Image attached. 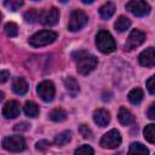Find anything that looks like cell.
Listing matches in <instances>:
<instances>
[{
  "label": "cell",
  "instance_id": "obj_22",
  "mask_svg": "<svg viewBox=\"0 0 155 155\" xmlns=\"http://www.w3.org/2000/svg\"><path fill=\"white\" fill-rule=\"evenodd\" d=\"M114 27H115V29H116L117 31L122 33V31L127 30V29L131 27V21H130L127 17H125V16H120V17L116 19Z\"/></svg>",
  "mask_w": 155,
  "mask_h": 155
},
{
  "label": "cell",
  "instance_id": "obj_8",
  "mask_svg": "<svg viewBox=\"0 0 155 155\" xmlns=\"http://www.w3.org/2000/svg\"><path fill=\"white\" fill-rule=\"evenodd\" d=\"M38 94L44 102H51L54 97V85L51 81H41L38 85Z\"/></svg>",
  "mask_w": 155,
  "mask_h": 155
},
{
  "label": "cell",
  "instance_id": "obj_35",
  "mask_svg": "<svg viewBox=\"0 0 155 155\" xmlns=\"http://www.w3.org/2000/svg\"><path fill=\"white\" fill-rule=\"evenodd\" d=\"M4 97H5V94H4V92H1V91H0V102H1L2 99H4Z\"/></svg>",
  "mask_w": 155,
  "mask_h": 155
},
{
  "label": "cell",
  "instance_id": "obj_13",
  "mask_svg": "<svg viewBox=\"0 0 155 155\" xmlns=\"http://www.w3.org/2000/svg\"><path fill=\"white\" fill-rule=\"evenodd\" d=\"M93 120L99 127H104L110 122V114L105 109H97L93 113Z\"/></svg>",
  "mask_w": 155,
  "mask_h": 155
},
{
  "label": "cell",
  "instance_id": "obj_1",
  "mask_svg": "<svg viewBox=\"0 0 155 155\" xmlns=\"http://www.w3.org/2000/svg\"><path fill=\"white\" fill-rule=\"evenodd\" d=\"M73 58L76 61V69L80 74L82 75H87L90 74L92 70H94V68L98 64L97 57L85 52V51H76L73 53Z\"/></svg>",
  "mask_w": 155,
  "mask_h": 155
},
{
  "label": "cell",
  "instance_id": "obj_2",
  "mask_svg": "<svg viewBox=\"0 0 155 155\" xmlns=\"http://www.w3.org/2000/svg\"><path fill=\"white\" fill-rule=\"evenodd\" d=\"M96 45L98 50L103 53H111L116 48L115 40L113 35L107 30H99L96 36Z\"/></svg>",
  "mask_w": 155,
  "mask_h": 155
},
{
  "label": "cell",
  "instance_id": "obj_26",
  "mask_svg": "<svg viewBox=\"0 0 155 155\" xmlns=\"http://www.w3.org/2000/svg\"><path fill=\"white\" fill-rule=\"evenodd\" d=\"M144 137L149 143H154L155 142V126L153 124H149L148 126H145Z\"/></svg>",
  "mask_w": 155,
  "mask_h": 155
},
{
  "label": "cell",
  "instance_id": "obj_33",
  "mask_svg": "<svg viewBox=\"0 0 155 155\" xmlns=\"http://www.w3.org/2000/svg\"><path fill=\"white\" fill-rule=\"evenodd\" d=\"M10 78V71L8 70H0V84H4Z\"/></svg>",
  "mask_w": 155,
  "mask_h": 155
},
{
  "label": "cell",
  "instance_id": "obj_6",
  "mask_svg": "<svg viewBox=\"0 0 155 155\" xmlns=\"http://www.w3.org/2000/svg\"><path fill=\"white\" fill-rule=\"evenodd\" d=\"M121 143V134L117 130H110L108 131L101 139V147L105 149H114L117 148Z\"/></svg>",
  "mask_w": 155,
  "mask_h": 155
},
{
  "label": "cell",
  "instance_id": "obj_5",
  "mask_svg": "<svg viewBox=\"0 0 155 155\" xmlns=\"http://www.w3.org/2000/svg\"><path fill=\"white\" fill-rule=\"evenodd\" d=\"M2 147L8 151L18 153L23 151L27 148V144L22 136H8L2 139Z\"/></svg>",
  "mask_w": 155,
  "mask_h": 155
},
{
  "label": "cell",
  "instance_id": "obj_14",
  "mask_svg": "<svg viewBox=\"0 0 155 155\" xmlns=\"http://www.w3.org/2000/svg\"><path fill=\"white\" fill-rule=\"evenodd\" d=\"M117 119H119V121H120L122 125H125V126H128V125H132V124L136 122V117L133 116V114H132L128 109H126V108H124V107L120 108L119 114H117Z\"/></svg>",
  "mask_w": 155,
  "mask_h": 155
},
{
  "label": "cell",
  "instance_id": "obj_21",
  "mask_svg": "<svg viewBox=\"0 0 155 155\" xmlns=\"http://www.w3.org/2000/svg\"><path fill=\"white\" fill-rule=\"evenodd\" d=\"M48 117L52 120V121H56V122H61L63 120L67 119V111L62 108H56L53 110L50 111L48 114Z\"/></svg>",
  "mask_w": 155,
  "mask_h": 155
},
{
  "label": "cell",
  "instance_id": "obj_9",
  "mask_svg": "<svg viewBox=\"0 0 155 155\" xmlns=\"http://www.w3.org/2000/svg\"><path fill=\"white\" fill-rule=\"evenodd\" d=\"M144 41H145V34H144L143 31L138 30V29H133V30L130 33V35H128V38H127V40H126L125 48H126L127 51L133 50V48L138 47L139 45H142Z\"/></svg>",
  "mask_w": 155,
  "mask_h": 155
},
{
  "label": "cell",
  "instance_id": "obj_11",
  "mask_svg": "<svg viewBox=\"0 0 155 155\" xmlns=\"http://www.w3.org/2000/svg\"><path fill=\"white\" fill-rule=\"evenodd\" d=\"M19 103L17 101H8L2 108V115L6 119H15L19 115Z\"/></svg>",
  "mask_w": 155,
  "mask_h": 155
},
{
  "label": "cell",
  "instance_id": "obj_17",
  "mask_svg": "<svg viewBox=\"0 0 155 155\" xmlns=\"http://www.w3.org/2000/svg\"><path fill=\"white\" fill-rule=\"evenodd\" d=\"M128 155H149V150L145 145H143L142 143L134 142L130 145L128 149Z\"/></svg>",
  "mask_w": 155,
  "mask_h": 155
},
{
  "label": "cell",
  "instance_id": "obj_30",
  "mask_svg": "<svg viewBox=\"0 0 155 155\" xmlns=\"http://www.w3.org/2000/svg\"><path fill=\"white\" fill-rule=\"evenodd\" d=\"M154 81H155V76H150V79L147 81V88H148V91H149L150 94H154V93H155Z\"/></svg>",
  "mask_w": 155,
  "mask_h": 155
},
{
  "label": "cell",
  "instance_id": "obj_18",
  "mask_svg": "<svg viewBox=\"0 0 155 155\" xmlns=\"http://www.w3.org/2000/svg\"><path fill=\"white\" fill-rule=\"evenodd\" d=\"M128 101L132 103V104H139L142 101H143V97H144V93H143V90L139 88V87H136L133 90H131L128 92Z\"/></svg>",
  "mask_w": 155,
  "mask_h": 155
},
{
  "label": "cell",
  "instance_id": "obj_27",
  "mask_svg": "<svg viewBox=\"0 0 155 155\" xmlns=\"http://www.w3.org/2000/svg\"><path fill=\"white\" fill-rule=\"evenodd\" d=\"M4 5H5V7H7L11 11H16L23 5V1L22 0H7L4 2Z\"/></svg>",
  "mask_w": 155,
  "mask_h": 155
},
{
  "label": "cell",
  "instance_id": "obj_23",
  "mask_svg": "<svg viewBox=\"0 0 155 155\" xmlns=\"http://www.w3.org/2000/svg\"><path fill=\"white\" fill-rule=\"evenodd\" d=\"M70 139H71V132L70 131H63L56 136L54 144L56 145H65Z\"/></svg>",
  "mask_w": 155,
  "mask_h": 155
},
{
  "label": "cell",
  "instance_id": "obj_32",
  "mask_svg": "<svg viewBox=\"0 0 155 155\" xmlns=\"http://www.w3.org/2000/svg\"><path fill=\"white\" fill-rule=\"evenodd\" d=\"M48 147H50V142L46 140V139L39 140V142L36 143V149H38V150H46Z\"/></svg>",
  "mask_w": 155,
  "mask_h": 155
},
{
  "label": "cell",
  "instance_id": "obj_37",
  "mask_svg": "<svg viewBox=\"0 0 155 155\" xmlns=\"http://www.w3.org/2000/svg\"><path fill=\"white\" fill-rule=\"evenodd\" d=\"M0 21H1V13H0Z\"/></svg>",
  "mask_w": 155,
  "mask_h": 155
},
{
  "label": "cell",
  "instance_id": "obj_3",
  "mask_svg": "<svg viewBox=\"0 0 155 155\" xmlns=\"http://www.w3.org/2000/svg\"><path fill=\"white\" fill-rule=\"evenodd\" d=\"M57 39V33L52 30H41L29 38V44L33 47H41L53 42Z\"/></svg>",
  "mask_w": 155,
  "mask_h": 155
},
{
  "label": "cell",
  "instance_id": "obj_15",
  "mask_svg": "<svg viewBox=\"0 0 155 155\" xmlns=\"http://www.w3.org/2000/svg\"><path fill=\"white\" fill-rule=\"evenodd\" d=\"M64 86H65L67 92H68L71 97H75V96L79 93V91H80L79 84H78V81L75 80V78H73V76L65 78V80H64Z\"/></svg>",
  "mask_w": 155,
  "mask_h": 155
},
{
  "label": "cell",
  "instance_id": "obj_7",
  "mask_svg": "<svg viewBox=\"0 0 155 155\" xmlns=\"http://www.w3.org/2000/svg\"><path fill=\"white\" fill-rule=\"evenodd\" d=\"M126 8L137 17H143L150 12V6L142 0H132L126 4Z\"/></svg>",
  "mask_w": 155,
  "mask_h": 155
},
{
  "label": "cell",
  "instance_id": "obj_24",
  "mask_svg": "<svg viewBox=\"0 0 155 155\" xmlns=\"http://www.w3.org/2000/svg\"><path fill=\"white\" fill-rule=\"evenodd\" d=\"M40 12L36 8H30L24 13V19L28 23H35L38 19H40Z\"/></svg>",
  "mask_w": 155,
  "mask_h": 155
},
{
  "label": "cell",
  "instance_id": "obj_16",
  "mask_svg": "<svg viewBox=\"0 0 155 155\" xmlns=\"http://www.w3.org/2000/svg\"><path fill=\"white\" fill-rule=\"evenodd\" d=\"M28 82L25 81L24 78H16L13 80V84H12V90L15 93L17 94H24L28 92Z\"/></svg>",
  "mask_w": 155,
  "mask_h": 155
},
{
  "label": "cell",
  "instance_id": "obj_19",
  "mask_svg": "<svg viewBox=\"0 0 155 155\" xmlns=\"http://www.w3.org/2000/svg\"><path fill=\"white\" fill-rule=\"evenodd\" d=\"M23 109H24L25 115L29 116V117H36V116L39 115V107H38V104H36L35 102H33V101L25 102Z\"/></svg>",
  "mask_w": 155,
  "mask_h": 155
},
{
  "label": "cell",
  "instance_id": "obj_20",
  "mask_svg": "<svg viewBox=\"0 0 155 155\" xmlns=\"http://www.w3.org/2000/svg\"><path fill=\"white\" fill-rule=\"evenodd\" d=\"M114 13H115V5L113 2H105L99 8V15L104 19H109Z\"/></svg>",
  "mask_w": 155,
  "mask_h": 155
},
{
  "label": "cell",
  "instance_id": "obj_34",
  "mask_svg": "<svg viewBox=\"0 0 155 155\" xmlns=\"http://www.w3.org/2000/svg\"><path fill=\"white\" fill-rule=\"evenodd\" d=\"M154 109H155V104H154V103H151V104H150V107H149V110H148V116H149V119H151V120H154V119H155Z\"/></svg>",
  "mask_w": 155,
  "mask_h": 155
},
{
  "label": "cell",
  "instance_id": "obj_29",
  "mask_svg": "<svg viewBox=\"0 0 155 155\" xmlns=\"http://www.w3.org/2000/svg\"><path fill=\"white\" fill-rule=\"evenodd\" d=\"M80 133H81V136L84 137V138H91V136H92V132H91V130L88 128V126H86V125H81L80 126Z\"/></svg>",
  "mask_w": 155,
  "mask_h": 155
},
{
  "label": "cell",
  "instance_id": "obj_12",
  "mask_svg": "<svg viewBox=\"0 0 155 155\" xmlns=\"http://www.w3.org/2000/svg\"><path fill=\"white\" fill-rule=\"evenodd\" d=\"M138 61H139L140 65H143V67H154V64H155V51H154V47H148L147 50H144L139 54Z\"/></svg>",
  "mask_w": 155,
  "mask_h": 155
},
{
  "label": "cell",
  "instance_id": "obj_36",
  "mask_svg": "<svg viewBox=\"0 0 155 155\" xmlns=\"http://www.w3.org/2000/svg\"><path fill=\"white\" fill-rule=\"evenodd\" d=\"M82 2H84V4H92L93 1H87V0H82Z\"/></svg>",
  "mask_w": 155,
  "mask_h": 155
},
{
  "label": "cell",
  "instance_id": "obj_28",
  "mask_svg": "<svg viewBox=\"0 0 155 155\" xmlns=\"http://www.w3.org/2000/svg\"><path fill=\"white\" fill-rule=\"evenodd\" d=\"M74 155H94V151L90 145H81L75 150Z\"/></svg>",
  "mask_w": 155,
  "mask_h": 155
},
{
  "label": "cell",
  "instance_id": "obj_10",
  "mask_svg": "<svg viewBox=\"0 0 155 155\" xmlns=\"http://www.w3.org/2000/svg\"><path fill=\"white\" fill-rule=\"evenodd\" d=\"M58 21H59V11L56 7H51L48 10H45L40 15V22L44 25L52 27V25L57 24Z\"/></svg>",
  "mask_w": 155,
  "mask_h": 155
},
{
  "label": "cell",
  "instance_id": "obj_31",
  "mask_svg": "<svg viewBox=\"0 0 155 155\" xmlns=\"http://www.w3.org/2000/svg\"><path fill=\"white\" fill-rule=\"evenodd\" d=\"M29 128V124L28 122H19V124H17L15 127H13V130L15 131H17V132H24V131H27Z\"/></svg>",
  "mask_w": 155,
  "mask_h": 155
},
{
  "label": "cell",
  "instance_id": "obj_4",
  "mask_svg": "<svg viewBox=\"0 0 155 155\" xmlns=\"http://www.w3.org/2000/svg\"><path fill=\"white\" fill-rule=\"evenodd\" d=\"M87 15L81 11V10H74L70 15V19H69V24H68V29L70 31H78L80 29H82L86 24H87Z\"/></svg>",
  "mask_w": 155,
  "mask_h": 155
},
{
  "label": "cell",
  "instance_id": "obj_25",
  "mask_svg": "<svg viewBox=\"0 0 155 155\" xmlns=\"http://www.w3.org/2000/svg\"><path fill=\"white\" fill-rule=\"evenodd\" d=\"M4 30H5V34H6L7 36H10V38H15V36L18 35V27H17V24L13 23V22L6 23Z\"/></svg>",
  "mask_w": 155,
  "mask_h": 155
}]
</instances>
